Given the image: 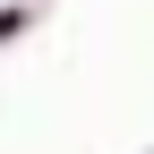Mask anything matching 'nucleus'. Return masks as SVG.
I'll return each mask as SVG.
<instances>
[{"label":"nucleus","mask_w":154,"mask_h":154,"mask_svg":"<svg viewBox=\"0 0 154 154\" xmlns=\"http://www.w3.org/2000/svg\"><path fill=\"white\" fill-rule=\"evenodd\" d=\"M0 34H17V9H0Z\"/></svg>","instance_id":"obj_1"}]
</instances>
